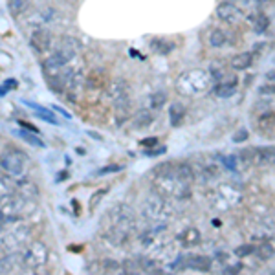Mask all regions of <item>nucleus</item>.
I'll use <instances>...</instances> for the list:
<instances>
[{
	"label": "nucleus",
	"mask_w": 275,
	"mask_h": 275,
	"mask_svg": "<svg viewBox=\"0 0 275 275\" xmlns=\"http://www.w3.org/2000/svg\"><path fill=\"white\" fill-rule=\"evenodd\" d=\"M134 229H136L134 209L125 204H119L110 211V226L105 231V240L109 244L116 246V248L125 246L131 240Z\"/></svg>",
	"instance_id": "nucleus-1"
},
{
	"label": "nucleus",
	"mask_w": 275,
	"mask_h": 275,
	"mask_svg": "<svg viewBox=\"0 0 275 275\" xmlns=\"http://www.w3.org/2000/svg\"><path fill=\"white\" fill-rule=\"evenodd\" d=\"M154 191L165 198L187 200L191 197V183L183 182L176 175V163H163V165H160L156 169Z\"/></svg>",
	"instance_id": "nucleus-2"
},
{
	"label": "nucleus",
	"mask_w": 275,
	"mask_h": 275,
	"mask_svg": "<svg viewBox=\"0 0 275 275\" xmlns=\"http://www.w3.org/2000/svg\"><path fill=\"white\" fill-rule=\"evenodd\" d=\"M50 257V249L48 244L43 242V240H35L28 246V249L22 255V266L26 270H39L43 268Z\"/></svg>",
	"instance_id": "nucleus-3"
},
{
	"label": "nucleus",
	"mask_w": 275,
	"mask_h": 275,
	"mask_svg": "<svg viewBox=\"0 0 275 275\" xmlns=\"http://www.w3.org/2000/svg\"><path fill=\"white\" fill-rule=\"evenodd\" d=\"M141 215L147 220H151V222H162L171 215V207L167 204L165 197H162V195H158L154 191V195H151L145 200L143 207H141Z\"/></svg>",
	"instance_id": "nucleus-4"
},
{
	"label": "nucleus",
	"mask_w": 275,
	"mask_h": 275,
	"mask_svg": "<svg viewBox=\"0 0 275 275\" xmlns=\"http://www.w3.org/2000/svg\"><path fill=\"white\" fill-rule=\"evenodd\" d=\"M0 167H2V171H4L6 175L13 176V178H20V176H24V173H26L28 162L20 151L9 149V151H6V153L0 156Z\"/></svg>",
	"instance_id": "nucleus-5"
},
{
	"label": "nucleus",
	"mask_w": 275,
	"mask_h": 275,
	"mask_svg": "<svg viewBox=\"0 0 275 275\" xmlns=\"http://www.w3.org/2000/svg\"><path fill=\"white\" fill-rule=\"evenodd\" d=\"M207 83H209V74H205L202 70H193L183 74L178 81V90L182 94H200L207 88Z\"/></svg>",
	"instance_id": "nucleus-6"
},
{
	"label": "nucleus",
	"mask_w": 275,
	"mask_h": 275,
	"mask_svg": "<svg viewBox=\"0 0 275 275\" xmlns=\"http://www.w3.org/2000/svg\"><path fill=\"white\" fill-rule=\"evenodd\" d=\"M31 239V227L28 226H17L15 229L4 235L2 239V249H4L6 253L8 251H18L22 246H26Z\"/></svg>",
	"instance_id": "nucleus-7"
},
{
	"label": "nucleus",
	"mask_w": 275,
	"mask_h": 275,
	"mask_svg": "<svg viewBox=\"0 0 275 275\" xmlns=\"http://www.w3.org/2000/svg\"><path fill=\"white\" fill-rule=\"evenodd\" d=\"M30 44L37 53H46L52 46V33L48 30H44V28H39V30L31 33Z\"/></svg>",
	"instance_id": "nucleus-8"
},
{
	"label": "nucleus",
	"mask_w": 275,
	"mask_h": 275,
	"mask_svg": "<svg viewBox=\"0 0 275 275\" xmlns=\"http://www.w3.org/2000/svg\"><path fill=\"white\" fill-rule=\"evenodd\" d=\"M22 266V255H18L17 251H8L4 257L0 259V273H15Z\"/></svg>",
	"instance_id": "nucleus-9"
},
{
	"label": "nucleus",
	"mask_w": 275,
	"mask_h": 275,
	"mask_svg": "<svg viewBox=\"0 0 275 275\" xmlns=\"http://www.w3.org/2000/svg\"><path fill=\"white\" fill-rule=\"evenodd\" d=\"M68 62L70 61L55 50L52 55L46 57V61H44V72H46L48 75H55V74H59V72H61Z\"/></svg>",
	"instance_id": "nucleus-10"
},
{
	"label": "nucleus",
	"mask_w": 275,
	"mask_h": 275,
	"mask_svg": "<svg viewBox=\"0 0 275 275\" xmlns=\"http://www.w3.org/2000/svg\"><path fill=\"white\" fill-rule=\"evenodd\" d=\"M15 193L28 204L30 202H37V198H39V187L33 182H30V180H20L17 183V191Z\"/></svg>",
	"instance_id": "nucleus-11"
},
{
	"label": "nucleus",
	"mask_w": 275,
	"mask_h": 275,
	"mask_svg": "<svg viewBox=\"0 0 275 275\" xmlns=\"http://www.w3.org/2000/svg\"><path fill=\"white\" fill-rule=\"evenodd\" d=\"M217 17L224 22H235L240 17V9L233 2H227L226 0V2H220L217 6Z\"/></svg>",
	"instance_id": "nucleus-12"
},
{
	"label": "nucleus",
	"mask_w": 275,
	"mask_h": 275,
	"mask_svg": "<svg viewBox=\"0 0 275 275\" xmlns=\"http://www.w3.org/2000/svg\"><path fill=\"white\" fill-rule=\"evenodd\" d=\"M153 121H154L153 109L138 110L134 116H131V123H132V129H134V131H141V129L149 127V125H151Z\"/></svg>",
	"instance_id": "nucleus-13"
},
{
	"label": "nucleus",
	"mask_w": 275,
	"mask_h": 275,
	"mask_svg": "<svg viewBox=\"0 0 275 275\" xmlns=\"http://www.w3.org/2000/svg\"><path fill=\"white\" fill-rule=\"evenodd\" d=\"M211 266H213V259L205 257V255H191L185 259V268H191V270L209 271Z\"/></svg>",
	"instance_id": "nucleus-14"
},
{
	"label": "nucleus",
	"mask_w": 275,
	"mask_h": 275,
	"mask_svg": "<svg viewBox=\"0 0 275 275\" xmlns=\"http://www.w3.org/2000/svg\"><path fill=\"white\" fill-rule=\"evenodd\" d=\"M15 191H17V183H15L13 176L9 175H0V202L4 204L6 200L13 197Z\"/></svg>",
	"instance_id": "nucleus-15"
},
{
	"label": "nucleus",
	"mask_w": 275,
	"mask_h": 275,
	"mask_svg": "<svg viewBox=\"0 0 275 275\" xmlns=\"http://www.w3.org/2000/svg\"><path fill=\"white\" fill-rule=\"evenodd\" d=\"M114 109H116V121L121 125V123H125L127 119H131L132 112H131V99L127 97H121V99H116L114 101Z\"/></svg>",
	"instance_id": "nucleus-16"
},
{
	"label": "nucleus",
	"mask_w": 275,
	"mask_h": 275,
	"mask_svg": "<svg viewBox=\"0 0 275 275\" xmlns=\"http://www.w3.org/2000/svg\"><path fill=\"white\" fill-rule=\"evenodd\" d=\"M107 94H109V97L112 101L121 99V97H127L129 96L127 81H125V79H116V81H112V83L109 84V88H107Z\"/></svg>",
	"instance_id": "nucleus-17"
},
{
	"label": "nucleus",
	"mask_w": 275,
	"mask_h": 275,
	"mask_svg": "<svg viewBox=\"0 0 275 275\" xmlns=\"http://www.w3.org/2000/svg\"><path fill=\"white\" fill-rule=\"evenodd\" d=\"M57 52L61 53V55H65L68 61H72L79 52V43L75 39H72V37H65V39L61 40V44H59Z\"/></svg>",
	"instance_id": "nucleus-18"
},
{
	"label": "nucleus",
	"mask_w": 275,
	"mask_h": 275,
	"mask_svg": "<svg viewBox=\"0 0 275 275\" xmlns=\"http://www.w3.org/2000/svg\"><path fill=\"white\" fill-rule=\"evenodd\" d=\"M200 239H202L200 231H198L197 227H187V229H183V231L178 235V240L182 242V246H185V248L200 244Z\"/></svg>",
	"instance_id": "nucleus-19"
},
{
	"label": "nucleus",
	"mask_w": 275,
	"mask_h": 275,
	"mask_svg": "<svg viewBox=\"0 0 275 275\" xmlns=\"http://www.w3.org/2000/svg\"><path fill=\"white\" fill-rule=\"evenodd\" d=\"M185 112H187V109H185L182 103H173V105L169 107L171 127H180L182 121H183V118H185Z\"/></svg>",
	"instance_id": "nucleus-20"
},
{
	"label": "nucleus",
	"mask_w": 275,
	"mask_h": 275,
	"mask_svg": "<svg viewBox=\"0 0 275 275\" xmlns=\"http://www.w3.org/2000/svg\"><path fill=\"white\" fill-rule=\"evenodd\" d=\"M151 50H153V53H156V55H169V53L175 50V43L156 37V39L151 40Z\"/></svg>",
	"instance_id": "nucleus-21"
},
{
	"label": "nucleus",
	"mask_w": 275,
	"mask_h": 275,
	"mask_svg": "<svg viewBox=\"0 0 275 275\" xmlns=\"http://www.w3.org/2000/svg\"><path fill=\"white\" fill-rule=\"evenodd\" d=\"M251 65H253V53L251 52L239 53V55L233 57V61H231L233 70H248Z\"/></svg>",
	"instance_id": "nucleus-22"
},
{
	"label": "nucleus",
	"mask_w": 275,
	"mask_h": 275,
	"mask_svg": "<svg viewBox=\"0 0 275 275\" xmlns=\"http://www.w3.org/2000/svg\"><path fill=\"white\" fill-rule=\"evenodd\" d=\"M24 103H26L30 109L35 110L37 116H39L40 119H44L46 123H52V125H57V123H59V121H57V118H55V114H53L50 109H46V107H40V105H35V103H30V101H24Z\"/></svg>",
	"instance_id": "nucleus-23"
},
{
	"label": "nucleus",
	"mask_w": 275,
	"mask_h": 275,
	"mask_svg": "<svg viewBox=\"0 0 275 275\" xmlns=\"http://www.w3.org/2000/svg\"><path fill=\"white\" fill-rule=\"evenodd\" d=\"M237 87H239L237 77L229 79V81H226V83H220L219 87H217V96H219L220 99H227V97H231L237 92Z\"/></svg>",
	"instance_id": "nucleus-24"
},
{
	"label": "nucleus",
	"mask_w": 275,
	"mask_h": 275,
	"mask_svg": "<svg viewBox=\"0 0 275 275\" xmlns=\"http://www.w3.org/2000/svg\"><path fill=\"white\" fill-rule=\"evenodd\" d=\"M227 44V35L226 31L220 30V28H217V30H213L209 33V46L211 48H222V46H226Z\"/></svg>",
	"instance_id": "nucleus-25"
},
{
	"label": "nucleus",
	"mask_w": 275,
	"mask_h": 275,
	"mask_svg": "<svg viewBox=\"0 0 275 275\" xmlns=\"http://www.w3.org/2000/svg\"><path fill=\"white\" fill-rule=\"evenodd\" d=\"M255 156L264 163H275V147H261L253 149Z\"/></svg>",
	"instance_id": "nucleus-26"
},
{
	"label": "nucleus",
	"mask_w": 275,
	"mask_h": 275,
	"mask_svg": "<svg viewBox=\"0 0 275 275\" xmlns=\"http://www.w3.org/2000/svg\"><path fill=\"white\" fill-rule=\"evenodd\" d=\"M28 8H30V0H9V2H8L9 13L13 15V17L22 15Z\"/></svg>",
	"instance_id": "nucleus-27"
},
{
	"label": "nucleus",
	"mask_w": 275,
	"mask_h": 275,
	"mask_svg": "<svg viewBox=\"0 0 275 275\" xmlns=\"http://www.w3.org/2000/svg\"><path fill=\"white\" fill-rule=\"evenodd\" d=\"M17 136H20L22 140L24 141H28V143L30 145H33V147H39V149H43V147H46V145H44V141L40 140L39 136L35 134V132H31V131H18L17 132Z\"/></svg>",
	"instance_id": "nucleus-28"
},
{
	"label": "nucleus",
	"mask_w": 275,
	"mask_h": 275,
	"mask_svg": "<svg viewBox=\"0 0 275 275\" xmlns=\"http://www.w3.org/2000/svg\"><path fill=\"white\" fill-rule=\"evenodd\" d=\"M165 103H167V94L162 90L154 92V94H151V97H149V107L153 110H160Z\"/></svg>",
	"instance_id": "nucleus-29"
},
{
	"label": "nucleus",
	"mask_w": 275,
	"mask_h": 275,
	"mask_svg": "<svg viewBox=\"0 0 275 275\" xmlns=\"http://www.w3.org/2000/svg\"><path fill=\"white\" fill-rule=\"evenodd\" d=\"M273 248H271L270 244H262L261 248L257 249V255H259V259H262V261H268V259H271L273 257Z\"/></svg>",
	"instance_id": "nucleus-30"
},
{
	"label": "nucleus",
	"mask_w": 275,
	"mask_h": 275,
	"mask_svg": "<svg viewBox=\"0 0 275 275\" xmlns=\"http://www.w3.org/2000/svg\"><path fill=\"white\" fill-rule=\"evenodd\" d=\"M253 20H255V30L257 31H264V30H268V26H270V18L264 17V15H257Z\"/></svg>",
	"instance_id": "nucleus-31"
},
{
	"label": "nucleus",
	"mask_w": 275,
	"mask_h": 275,
	"mask_svg": "<svg viewBox=\"0 0 275 275\" xmlns=\"http://www.w3.org/2000/svg\"><path fill=\"white\" fill-rule=\"evenodd\" d=\"M253 251H255V248L251 244H242L235 249V255L239 259H244V257H248L249 253H253Z\"/></svg>",
	"instance_id": "nucleus-32"
},
{
	"label": "nucleus",
	"mask_w": 275,
	"mask_h": 275,
	"mask_svg": "<svg viewBox=\"0 0 275 275\" xmlns=\"http://www.w3.org/2000/svg\"><path fill=\"white\" fill-rule=\"evenodd\" d=\"M249 138V132L246 131V129H239V131L233 134V141L235 143H242V141H246Z\"/></svg>",
	"instance_id": "nucleus-33"
},
{
	"label": "nucleus",
	"mask_w": 275,
	"mask_h": 275,
	"mask_svg": "<svg viewBox=\"0 0 275 275\" xmlns=\"http://www.w3.org/2000/svg\"><path fill=\"white\" fill-rule=\"evenodd\" d=\"M259 94H261V96H275V83L262 84V87L259 88Z\"/></svg>",
	"instance_id": "nucleus-34"
},
{
	"label": "nucleus",
	"mask_w": 275,
	"mask_h": 275,
	"mask_svg": "<svg viewBox=\"0 0 275 275\" xmlns=\"http://www.w3.org/2000/svg\"><path fill=\"white\" fill-rule=\"evenodd\" d=\"M121 169V165H107V167H103V169H99L97 171V175H110V173H116V171H119Z\"/></svg>",
	"instance_id": "nucleus-35"
},
{
	"label": "nucleus",
	"mask_w": 275,
	"mask_h": 275,
	"mask_svg": "<svg viewBox=\"0 0 275 275\" xmlns=\"http://www.w3.org/2000/svg\"><path fill=\"white\" fill-rule=\"evenodd\" d=\"M107 193V189H99V191L96 193V195H94V197H92V204H90V209H96V205H97V202H99V198L103 197V195H105Z\"/></svg>",
	"instance_id": "nucleus-36"
},
{
	"label": "nucleus",
	"mask_w": 275,
	"mask_h": 275,
	"mask_svg": "<svg viewBox=\"0 0 275 275\" xmlns=\"http://www.w3.org/2000/svg\"><path fill=\"white\" fill-rule=\"evenodd\" d=\"M141 145H143V147H147V149H151V147H154V145H158V138H145V140H141L140 141Z\"/></svg>",
	"instance_id": "nucleus-37"
},
{
	"label": "nucleus",
	"mask_w": 275,
	"mask_h": 275,
	"mask_svg": "<svg viewBox=\"0 0 275 275\" xmlns=\"http://www.w3.org/2000/svg\"><path fill=\"white\" fill-rule=\"evenodd\" d=\"M2 84H4V87L8 88V90H13V88L18 87V81H17V79H6V81H4Z\"/></svg>",
	"instance_id": "nucleus-38"
},
{
	"label": "nucleus",
	"mask_w": 275,
	"mask_h": 275,
	"mask_svg": "<svg viewBox=\"0 0 275 275\" xmlns=\"http://www.w3.org/2000/svg\"><path fill=\"white\" fill-rule=\"evenodd\" d=\"M242 270V266L240 264H235V266H226V273H239V271Z\"/></svg>",
	"instance_id": "nucleus-39"
},
{
	"label": "nucleus",
	"mask_w": 275,
	"mask_h": 275,
	"mask_svg": "<svg viewBox=\"0 0 275 275\" xmlns=\"http://www.w3.org/2000/svg\"><path fill=\"white\" fill-rule=\"evenodd\" d=\"M53 110H57V112H61L62 116H65L66 119H72V114L70 112H66L65 109H62V107H59V105H53Z\"/></svg>",
	"instance_id": "nucleus-40"
},
{
	"label": "nucleus",
	"mask_w": 275,
	"mask_h": 275,
	"mask_svg": "<svg viewBox=\"0 0 275 275\" xmlns=\"http://www.w3.org/2000/svg\"><path fill=\"white\" fill-rule=\"evenodd\" d=\"M163 153H165V147H162V149H147L149 156H154V154H163Z\"/></svg>",
	"instance_id": "nucleus-41"
},
{
	"label": "nucleus",
	"mask_w": 275,
	"mask_h": 275,
	"mask_svg": "<svg viewBox=\"0 0 275 275\" xmlns=\"http://www.w3.org/2000/svg\"><path fill=\"white\" fill-rule=\"evenodd\" d=\"M266 79L270 81V83H275V70H270L266 74Z\"/></svg>",
	"instance_id": "nucleus-42"
},
{
	"label": "nucleus",
	"mask_w": 275,
	"mask_h": 275,
	"mask_svg": "<svg viewBox=\"0 0 275 275\" xmlns=\"http://www.w3.org/2000/svg\"><path fill=\"white\" fill-rule=\"evenodd\" d=\"M8 92H9V90H8V88L4 87V84H0V97H4L6 94H8Z\"/></svg>",
	"instance_id": "nucleus-43"
},
{
	"label": "nucleus",
	"mask_w": 275,
	"mask_h": 275,
	"mask_svg": "<svg viewBox=\"0 0 275 275\" xmlns=\"http://www.w3.org/2000/svg\"><path fill=\"white\" fill-rule=\"evenodd\" d=\"M6 224V217H4V213H2V209H0V227L4 226Z\"/></svg>",
	"instance_id": "nucleus-44"
},
{
	"label": "nucleus",
	"mask_w": 275,
	"mask_h": 275,
	"mask_svg": "<svg viewBox=\"0 0 275 275\" xmlns=\"http://www.w3.org/2000/svg\"><path fill=\"white\" fill-rule=\"evenodd\" d=\"M273 62H275V59H273Z\"/></svg>",
	"instance_id": "nucleus-45"
},
{
	"label": "nucleus",
	"mask_w": 275,
	"mask_h": 275,
	"mask_svg": "<svg viewBox=\"0 0 275 275\" xmlns=\"http://www.w3.org/2000/svg\"><path fill=\"white\" fill-rule=\"evenodd\" d=\"M0 72H2V70H0Z\"/></svg>",
	"instance_id": "nucleus-46"
}]
</instances>
